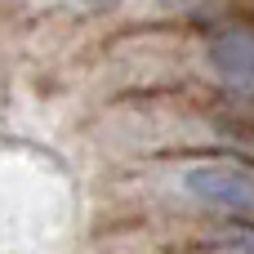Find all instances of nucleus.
I'll return each instance as SVG.
<instances>
[{
  "label": "nucleus",
  "mask_w": 254,
  "mask_h": 254,
  "mask_svg": "<svg viewBox=\"0 0 254 254\" xmlns=\"http://www.w3.org/2000/svg\"><path fill=\"white\" fill-rule=\"evenodd\" d=\"M205 54H210L214 76H219L228 89L254 98V27H246V22L219 27V31L210 36V49H205Z\"/></svg>",
  "instance_id": "f03ea898"
},
{
  "label": "nucleus",
  "mask_w": 254,
  "mask_h": 254,
  "mask_svg": "<svg viewBox=\"0 0 254 254\" xmlns=\"http://www.w3.org/2000/svg\"><path fill=\"white\" fill-rule=\"evenodd\" d=\"M228 250L232 254H254V232H232L228 237Z\"/></svg>",
  "instance_id": "7ed1b4c3"
},
{
  "label": "nucleus",
  "mask_w": 254,
  "mask_h": 254,
  "mask_svg": "<svg viewBox=\"0 0 254 254\" xmlns=\"http://www.w3.org/2000/svg\"><path fill=\"white\" fill-rule=\"evenodd\" d=\"M80 4H89V9H107V4H116V0H80Z\"/></svg>",
  "instance_id": "20e7f679"
},
{
  "label": "nucleus",
  "mask_w": 254,
  "mask_h": 254,
  "mask_svg": "<svg viewBox=\"0 0 254 254\" xmlns=\"http://www.w3.org/2000/svg\"><path fill=\"white\" fill-rule=\"evenodd\" d=\"M183 192L196 205H210L232 219H254V170L250 165H192L183 174Z\"/></svg>",
  "instance_id": "f257e3e1"
}]
</instances>
